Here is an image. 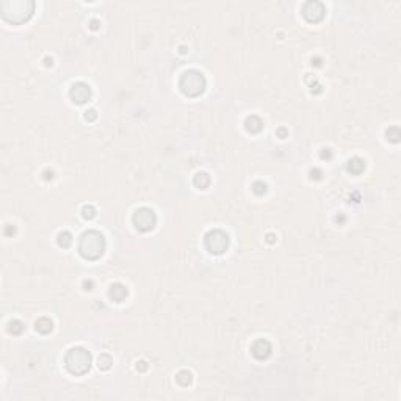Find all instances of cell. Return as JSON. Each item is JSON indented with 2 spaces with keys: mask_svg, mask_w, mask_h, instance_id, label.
I'll use <instances>...</instances> for the list:
<instances>
[{
  "mask_svg": "<svg viewBox=\"0 0 401 401\" xmlns=\"http://www.w3.org/2000/svg\"><path fill=\"white\" fill-rule=\"evenodd\" d=\"M104 249H105V240L99 232H96V230H90V232H85L82 235L79 251L85 259L94 260V259L100 257Z\"/></svg>",
  "mask_w": 401,
  "mask_h": 401,
  "instance_id": "obj_1",
  "label": "cell"
},
{
  "mask_svg": "<svg viewBox=\"0 0 401 401\" xmlns=\"http://www.w3.org/2000/svg\"><path fill=\"white\" fill-rule=\"evenodd\" d=\"M66 369L72 374H83L90 370L91 367V354L85 348H72L66 354Z\"/></svg>",
  "mask_w": 401,
  "mask_h": 401,
  "instance_id": "obj_2",
  "label": "cell"
},
{
  "mask_svg": "<svg viewBox=\"0 0 401 401\" xmlns=\"http://www.w3.org/2000/svg\"><path fill=\"white\" fill-rule=\"evenodd\" d=\"M206 88V80L201 72L188 71L182 75L181 79V90L185 96H198Z\"/></svg>",
  "mask_w": 401,
  "mask_h": 401,
  "instance_id": "obj_3",
  "label": "cell"
},
{
  "mask_svg": "<svg viewBox=\"0 0 401 401\" xmlns=\"http://www.w3.org/2000/svg\"><path fill=\"white\" fill-rule=\"evenodd\" d=\"M229 238L221 230H212L206 237V246L207 249L213 254H223L227 249Z\"/></svg>",
  "mask_w": 401,
  "mask_h": 401,
  "instance_id": "obj_4",
  "label": "cell"
},
{
  "mask_svg": "<svg viewBox=\"0 0 401 401\" xmlns=\"http://www.w3.org/2000/svg\"><path fill=\"white\" fill-rule=\"evenodd\" d=\"M155 223H157V216H155V213H154L151 209L143 207V209H138V210L135 212L133 224L136 226V229H140V230H143V232H146V230L154 229Z\"/></svg>",
  "mask_w": 401,
  "mask_h": 401,
  "instance_id": "obj_5",
  "label": "cell"
},
{
  "mask_svg": "<svg viewBox=\"0 0 401 401\" xmlns=\"http://www.w3.org/2000/svg\"><path fill=\"white\" fill-rule=\"evenodd\" d=\"M90 96H91V90L87 83L79 82L71 88V97L75 104H85V102L90 99Z\"/></svg>",
  "mask_w": 401,
  "mask_h": 401,
  "instance_id": "obj_6",
  "label": "cell"
},
{
  "mask_svg": "<svg viewBox=\"0 0 401 401\" xmlns=\"http://www.w3.org/2000/svg\"><path fill=\"white\" fill-rule=\"evenodd\" d=\"M325 14V8H323L321 3H307L304 6V16L309 21H320Z\"/></svg>",
  "mask_w": 401,
  "mask_h": 401,
  "instance_id": "obj_7",
  "label": "cell"
},
{
  "mask_svg": "<svg viewBox=\"0 0 401 401\" xmlns=\"http://www.w3.org/2000/svg\"><path fill=\"white\" fill-rule=\"evenodd\" d=\"M260 342V346L262 348H259V345L257 343H254V346H252V354L257 357V359H265V357L270 354V351H271V346H270V343L267 342V340H259Z\"/></svg>",
  "mask_w": 401,
  "mask_h": 401,
  "instance_id": "obj_8",
  "label": "cell"
},
{
  "mask_svg": "<svg viewBox=\"0 0 401 401\" xmlns=\"http://www.w3.org/2000/svg\"><path fill=\"white\" fill-rule=\"evenodd\" d=\"M110 296H112L116 303H121L124 298L127 296V290L121 284H115V285L110 287Z\"/></svg>",
  "mask_w": 401,
  "mask_h": 401,
  "instance_id": "obj_9",
  "label": "cell"
},
{
  "mask_svg": "<svg viewBox=\"0 0 401 401\" xmlns=\"http://www.w3.org/2000/svg\"><path fill=\"white\" fill-rule=\"evenodd\" d=\"M36 331H39L41 334H49L52 331V321L49 318H41L36 321Z\"/></svg>",
  "mask_w": 401,
  "mask_h": 401,
  "instance_id": "obj_10",
  "label": "cell"
},
{
  "mask_svg": "<svg viewBox=\"0 0 401 401\" xmlns=\"http://www.w3.org/2000/svg\"><path fill=\"white\" fill-rule=\"evenodd\" d=\"M72 243V237L69 232H60L58 234V245L63 246V248H67Z\"/></svg>",
  "mask_w": 401,
  "mask_h": 401,
  "instance_id": "obj_11",
  "label": "cell"
},
{
  "mask_svg": "<svg viewBox=\"0 0 401 401\" xmlns=\"http://www.w3.org/2000/svg\"><path fill=\"white\" fill-rule=\"evenodd\" d=\"M110 365H112V359H110L108 356H102L100 359H99V369H102V370H107V369H110Z\"/></svg>",
  "mask_w": 401,
  "mask_h": 401,
  "instance_id": "obj_12",
  "label": "cell"
},
{
  "mask_svg": "<svg viewBox=\"0 0 401 401\" xmlns=\"http://www.w3.org/2000/svg\"><path fill=\"white\" fill-rule=\"evenodd\" d=\"M96 213H94V209L93 207H83V216L85 218H93Z\"/></svg>",
  "mask_w": 401,
  "mask_h": 401,
  "instance_id": "obj_13",
  "label": "cell"
}]
</instances>
